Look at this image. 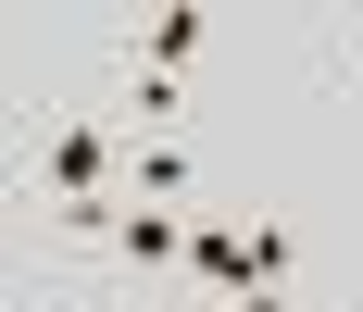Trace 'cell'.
<instances>
[{
	"label": "cell",
	"instance_id": "2",
	"mask_svg": "<svg viewBox=\"0 0 363 312\" xmlns=\"http://www.w3.org/2000/svg\"><path fill=\"white\" fill-rule=\"evenodd\" d=\"M188 238H201V225H176V200H125V212H113V250H125L138 275H163V262H188Z\"/></svg>",
	"mask_w": 363,
	"mask_h": 312
},
{
	"label": "cell",
	"instance_id": "6",
	"mask_svg": "<svg viewBox=\"0 0 363 312\" xmlns=\"http://www.w3.org/2000/svg\"><path fill=\"white\" fill-rule=\"evenodd\" d=\"M338 75H363V25H351V37H338Z\"/></svg>",
	"mask_w": 363,
	"mask_h": 312
},
{
	"label": "cell",
	"instance_id": "1",
	"mask_svg": "<svg viewBox=\"0 0 363 312\" xmlns=\"http://www.w3.org/2000/svg\"><path fill=\"white\" fill-rule=\"evenodd\" d=\"M101 163H113V138H101V125H50V150H38V187H50L63 212H88V200H101Z\"/></svg>",
	"mask_w": 363,
	"mask_h": 312
},
{
	"label": "cell",
	"instance_id": "4",
	"mask_svg": "<svg viewBox=\"0 0 363 312\" xmlns=\"http://www.w3.org/2000/svg\"><path fill=\"white\" fill-rule=\"evenodd\" d=\"M289 262H301L289 225H276V212H251V275H238V287H289Z\"/></svg>",
	"mask_w": 363,
	"mask_h": 312
},
{
	"label": "cell",
	"instance_id": "3",
	"mask_svg": "<svg viewBox=\"0 0 363 312\" xmlns=\"http://www.w3.org/2000/svg\"><path fill=\"white\" fill-rule=\"evenodd\" d=\"M188 50H201V13H150V25H138V63H163V75H176Z\"/></svg>",
	"mask_w": 363,
	"mask_h": 312
},
{
	"label": "cell",
	"instance_id": "5",
	"mask_svg": "<svg viewBox=\"0 0 363 312\" xmlns=\"http://www.w3.org/2000/svg\"><path fill=\"white\" fill-rule=\"evenodd\" d=\"M138 200H188V150L176 138H138Z\"/></svg>",
	"mask_w": 363,
	"mask_h": 312
}]
</instances>
